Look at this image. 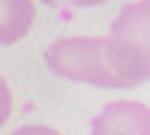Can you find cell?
I'll list each match as a JSON object with an SVG mask.
<instances>
[{
	"mask_svg": "<svg viewBox=\"0 0 150 135\" xmlns=\"http://www.w3.org/2000/svg\"><path fill=\"white\" fill-rule=\"evenodd\" d=\"M45 66L75 84L129 90L150 78V51L114 36H63L45 48Z\"/></svg>",
	"mask_w": 150,
	"mask_h": 135,
	"instance_id": "obj_1",
	"label": "cell"
},
{
	"mask_svg": "<svg viewBox=\"0 0 150 135\" xmlns=\"http://www.w3.org/2000/svg\"><path fill=\"white\" fill-rule=\"evenodd\" d=\"M90 135H150V108L138 99H114L93 117Z\"/></svg>",
	"mask_w": 150,
	"mask_h": 135,
	"instance_id": "obj_2",
	"label": "cell"
},
{
	"mask_svg": "<svg viewBox=\"0 0 150 135\" xmlns=\"http://www.w3.org/2000/svg\"><path fill=\"white\" fill-rule=\"evenodd\" d=\"M150 0H132L129 6L120 9V15L111 24V33L114 39L126 42L132 48H141V51H150Z\"/></svg>",
	"mask_w": 150,
	"mask_h": 135,
	"instance_id": "obj_3",
	"label": "cell"
},
{
	"mask_svg": "<svg viewBox=\"0 0 150 135\" xmlns=\"http://www.w3.org/2000/svg\"><path fill=\"white\" fill-rule=\"evenodd\" d=\"M33 0H0V45H15L33 30Z\"/></svg>",
	"mask_w": 150,
	"mask_h": 135,
	"instance_id": "obj_4",
	"label": "cell"
},
{
	"mask_svg": "<svg viewBox=\"0 0 150 135\" xmlns=\"http://www.w3.org/2000/svg\"><path fill=\"white\" fill-rule=\"evenodd\" d=\"M9 117H12V87H9V81L0 75V129L9 123Z\"/></svg>",
	"mask_w": 150,
	"mask_h": 135,
	"instance_id": "obj_5",
	"label": "cell"
},
{
	"mask_svg": "<svg viewBox=\"0 0 150 135\" xmlns=\"http://www.w3.org/2000/svg\"><path fill=\"white\" fill-rule=\"evenodd\" d=\"M42 3L57 9H90V6H102L105 0H42Z\"/></svg>",
	"mask_w": 150,
	"mask_h": 135,
	"instance_id": "obj_6",
	"label": "cell"
},
{
	"mask_svg": "<svg viewBox=\"0 0 150 135\" xmlns=\"http://www.w3.org/2000/svg\"><path fill=\"white\" fill-rule=\"evenodd\" d=\"M12 135H60V132L51 126H42V123H30V126H18Z\"/></svg>",
	"mask_w": 150,
	"mask_h": 135,
	"instance_id": "obj_7",
	"label": "cell"
}]
</instances>
